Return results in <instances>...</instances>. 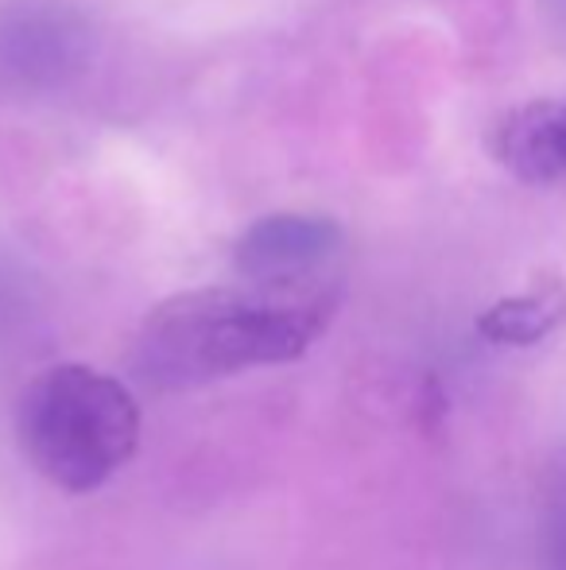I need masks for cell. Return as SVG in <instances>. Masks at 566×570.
I'll return each instance as SVG.
<instances>
[{
  "label": "cell",
  "mask_w": 566,
  "mask_h": 570,
  "mask_svg": "<svg viewBox=\"0 0 566 570\" xmlns=\"http://www.w3.org/2000/svg\"><path fill=\"white\" fill-rule=\"evenodd\" d=\"M330 299H291L268 287H198L163 299L143 318L132 373L148 389L179 392L260 365L302 357L330 323Z\"/></svg>",
  "instance_id": "6da1fadb"
},
{
  "label": "cell",
  "mask_w": 566,
  "mask_h": 570,
  "mask_svg": "<svg viewBox=\"0 0 566 570\" xmlns=\"http://www.w3.org/2000/svg\"><path fill=\"white\" fill-rule=\"evenodd\" d=\"M16 439L43 481L62 493L101 489L140 443V404L101 368L51 365L16 404Z\"/></svg>",
  "instance_id": "7a4b0ae2"
},
{
  "label": "cell",
  "mask_w": 566,
  "mask_h": 570,
  "mask_svg": "<svg viewBox=\"0 0 566 570\" xmlns=\"http://www.w3.org/2000/svg\"><path fill=\"white\" fill-rule=\"evenodd\" d=\"M98 28L67 0H12L0 8V94L39 98L82 78Z\"/></svg>",
  "instance_id": "3957f363"
},
{
  "label": "cell",
  "mask_w": 566,
  "mask_h": 570,
  "mask_svg": "<svg viewBox=\"0 0 566 570\" xmlns=\"http://www.w3.org/2000/svg\"><path fill=\"white\" fill-rule=\"evenodd\" d=\"M341 248V226L326 214H268L234 245V268L252 287L291 292Z\"/></svg>",
  "instance_id": "277c9868"
},
{
  "label": "cell",
  "mask_w": 566,
  "mask_h": 570,
  "mask_svg": "<svg viewBox=\"0 0 566 570\" xmlns=\"http://www.w3.org/2000/svg\"><path fill=\"white\" fill-rule=\"evenodd\" d=\"M493 156L520 183L544 187L566 175V101H532L493 128Z\"/></svg>",
  "instance_id": "5b68a950"
},
{
  "label": "cell",
  "mask_w": 566,
  "mask_h": 570,
  "mask_svg": "<svg viewBox=\"0 0 566 570\" xmlns=\"http://www.w3.org/2000/svg\"><path fill=\"white\" fill-rule=\"evenodd\" d=\"M563 323H566V287L559 279H544V284L528 287V292L493 303L477 318V331H481V338L497 345H536L552 338Z\"/></svg>",
  "instance_id": "8992f818"
},
{
  "label": "cell",
  "mask_w": 566,
  "mask_h": 570,
  "mask_svg": "<svg viewBox=\"0 0 566 570\" xmlns=\"http://www.w3.org/2000/svg\"><path fill=\"white\" fill-rule=\"evenodd\" d=\"M547 8H552L555 20H559V28L566 31V0H547Z\"/></svg>",
  "instance_id": "52a82bcc"
}]
</instances>
